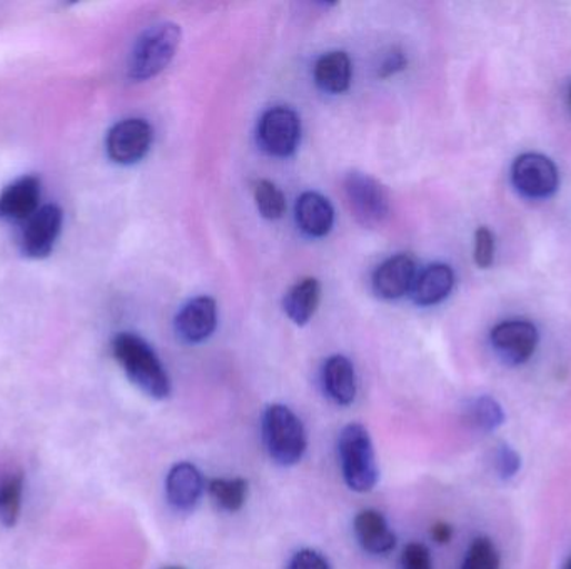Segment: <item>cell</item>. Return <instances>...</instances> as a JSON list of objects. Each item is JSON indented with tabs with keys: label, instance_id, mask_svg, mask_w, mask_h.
Here are the masks:
<instances>
[{
	"label": "cell",
	"instance_id": "cell-23",
	"mask_svg": "<svg viewBox=\"0 0 571 569\" xmlns=\"http://www.w3.org/2000/svg\"><path fill=\"white\" fill-rule=\"evenodd\" d=\"M208 491L222 511L236 512L248 501L249 485L242 478H216L209 481Z\"/></svg>",
	"mask_w": 571,
	"mask_h": 569
},
{
	"label": "cell",
	"instance_id": "cell-13",
	"mask_svg": "<svg viewBox=\"0 0 571 569\" xmlns=\"http://www.w3.org/2000/svg\"><path fill=\"white\" fill-rule=\"evenodd\" d=\"M204 478L192 462H178L166 478V498L176 511L189 512L201 501Z\"/></svg>",
	"mask_w": 571,
	"mask_h": 569
},
{
	"label": "cell",
	"instance_id": "cell-30",
	"mask_svg": "<svg viewBox=\"0 0 571 569\" xmlns=\"http://www.w3.org/2000/svg\"><path fill=\"white\" fill-rule=\"evenodd\" d=\"M408 59L404 58L403 52L393 49L387 58L383 59L380 66V78H391L397 72L403 71L407 68Z\"/></svg>",
	"mask_w": 571,
	"mask_h": 569
},
{
	"label": "cell",
	"instance_id": "cell-8",
	"mask_svg": "<svg viewBox=\"0 0 571 569\" xmlns=\"http://www.w3.org/2000/svg\"><path fill=\"white\" fill-rule=\"evenodd\" d=\"M152 144V128L144 119H124L109 131L106 149L116 164L132 166L141 161Z\"/></svg>",
	"mask_w": 571,
	"mask_h": 569
},
{
	"label": "cell",
	"instance_id": "cell-17",
	"mask_svg": "<svg viewBox=\"0 0 571 569\" xmlns=\"http://www.w3.org/2000/svg\"><path fill=\"white\" fill-rule=\"evenodd\" d=\"M297 221L304 234L324 238L334 224L333 206L318 192H304L297 202Z\"/></svg>",
	"mask_w": 571,
	"mask_h": 569
},
{
	"label": "cell",
	"instance_id": "cell-22",
	"mask_svg": "<svg viewBox=\"0 0 571 569\" xmlns=\"http://www.w3.org/2000/svg\"><path fill=\"white\" fill-rule=\"evenodd\" d=\"M464 421L480 432H493L504 422L500 402L491 396H478L464 406Z\"/></svg>",
	"mask_w": 571,
	"mask_h": 569
},
{
	"label": "cell",
	"instance_id": "cell-33",
	"mask_svg": "<svg viewBox=\"0 0 571 569\" xmlns=\"http://www.w3.org/2000/svg\"><path fill=\"white\" fill-rule=\"evenodd\" d=\"M164 569H184V568H164Z\"/></svg>",
	"mask_w": 571,
	"mask_h": 569
},
{
	"label": "cell",
	"instance_id": "cell-11",
	"mask_svg": "<svg viewBox=\"0 0 571 569\" xmlns=\"http://www.w3.org/2000/svg\"><path fill=\"white\" fill-rule=\"evenodd\" d=\"M218 328V306L212 298L201 296L192 299L176 316V332L189 345H198L211 338Z\"/></svg>",
	"mask_w": 571,
	"mask_h": 569
},
{
	"label": "cell",
	"instance_id": "cell-12",
	"mask_svg": "<svg viewBox=\"0 0 571 569\" xmlns=\"http://www.w3.org/2000/svg\"><path fill=\"white\" fill-rule=\"evenodd\" d=\"M414 279H417V261L410 254H398L378 266L371 284H373L374 295L393 301L411 291Z\"/></svg>",
	"mask_w": 571,
	"mask_h": 569
},
{
	"label": "cell",
	"instance_id": "cell-7",
	"mask_svg": "<svg viewBox=\"0 0 571 569\" xmlns=\"http://www.w3.org/2000/svg\"><path fill=\"white\" fill-rule=\"evenodd\" d=\"M511 181L521 194L543 199L554 194L560 176L557 166L547 156L527 152L511 166Z\"/></svg>",
	"mask_w": 571,
	"mask_h": 569
},
{
	"label": "cell",
	"instance_id": "cell-31",
	"mask_svg": "<svg viewBox=\"0 0 571 569\" xmlns=\"http://www.w3.org/2000/svg\"><path fill=\"white\" fill-rule=\"evenodd\" d=\"M431 538L434 539V542L438 545H447V542L451 541L453 538V528L447 522H437V525L431 528Z\"/></svg>",
	"mask_w": 571,
	"mask_h": 569
},
{
	"label": "cell",
	"instance_id": "cell-1",
	"mask_svg": "<svg viewBox=\"0 0 571 569\" xmlns=\"http://www.w3.org/2000/svg\"><path fill=\"white\" fill-rule=\"evenodd\" d=\"M112 352L128 378L152 399L171 395V379L154 349L132 332H121L112 341Z\"/></svg>",
	"mask_w": 571,
	"mask_h": 569
},
{
	"label": "cell",
	"instance_id": "cell-24",
	"mask_svg": "<svg viewBox=\"0 0 571 569\" xmlns=\"http://www.w3.org/2000/svg\"><path fill=\"white\" fill-rule=\"evenodd\" d=\"M252 191H254L256 206L262 218L269 219V221L282 218L286 211V199L276 184L266 179H259Z\"/></svg>",
	"mask_w": 571,
	"mask_h": 569
},
{
	"label": "cell",
	"instance_id": "cell-9",
	"mask_svg": "<svg viewBox=\"0 0 571 569\" xmlns=\"http://www.w3.org/2000/svg\"><path fill=\"white\" fill-rule=\"evenodd\" d=\"M538 339L537 326L521 319L500 322L491 331L494 351L511 366L524 365L537 351Z\"/></svg>",
	"mask_w": 571,
	"mask_h": 569
},
{
	"label": "cell",
	"instance_id": "cell-14",
	"mask_svg": "<svg viewBox=\"0 0 571 569\" xmlns=\"http://www.w3.org/2000/svg\"><path fill=\"white\" fill-rule=\"evenodd\" d=\"M41 181L34 176L18 179L0 194V219L28 221L39 211Z\"/></svg>",
	"mask_w": 571,
	"mask_h": 569
},
{
	"label": "cell",
	"instance_id": "cell-20",
	"mask_svg": "<svg viewBox=\"0 0 571 569\" xmlns=\"http://www.w3.org/2000/svg\"><path fill=\"white\" fill-rule=\"evenodd\" d=\"M321 301V284L318 279L298 281L284 296V312L298 326L308 325L318 311Z\"/></svg>",
	"mask_w": 571,
	"mask_h": 569
},
{
	"label": "cell",
	"instance_id": "cell-3",
	"mask_svg": "<svg viewBox=\"0 0 571 569\" xmlns=\"http://www.w3.org/2000/svg\"><path fill=\"white\" fill-rule=\"evenodd\" d=\"M262 439L272 461L294 466L308 448L307 431L301 419L284 405H271L262 412Z\"/></svg>",
	"mask_w": 571,
	"mask_h": 569
},
{
	"label": "cell",
	"instance_id": "cell-5",
	"mask_svg": "<svg viewBox=\"0 0 571 569\" xmlns=\"http://www.w3.org/2000/svg\"><path fill=\"white\" fill-rule=\"evenodd\" d=\"M343 189L351 214L364 228H378L390 218V196L377 179L353 171L344 178Z\"/></svg>",
	"mask_w": 571,
	"mask_h": 569
},
{
	"label": "cell",
	"instance_id": "cell-25",
	"mask_svg": "<svg viewBox=\"0 0 571 569\" xmlns=\"http://www.w3.org/2000/svg\"><path fill=\"white\" fill-rule=\"evenodd\" d=\"M501 558L490 538H477L468 548L461 569H500Z\"/></svg>",
	"mask_w": 571,
	"mask_h": 569
},
{
	"label": "cell",
	"instance_id": "cell-29",
	"mask_svg": "<svg viewBox=\"0 0 571 569\" xmlns=\"http://www.w3.org/2000/svg\"><path fill=\"white\" fill-rule=\"evenodd\" d=\"M288 569H331L330 561L314 549H301L291 558Z\"/></svg>",
	"mask_w": 571,
	"mask_h": 569
},
{
	"label": "cell",
	"instance_id": "cell-2",
	"mask_svg": "<svg viewBox=\"0 0 571 569\" xmlns=\"http://www.w3.org/2000/svg\"><path fill=\"white\" fill-rule=\"evenodd\" d=\"M181 38V28L174 22H161L146 29L129 56V78L142 82L161 74L174 59Z\"/></svg>",
	"mask_w": 571,
	"mask_h": 569
},
{
	"label": "cell",
	"instance_id": "cell-26",
	"mask_svg": "<svg viewBox=\"0 0 571 569\" xmlns=\"http://www.w3.org/2000/svg\"><path fill=\"white\" fill-rule=\"evenodd\" d=\"M493 468L498 478L508 481L521 469V456L510 445H498L493 452Z\"/></svg>",
	"mask_w": 571,
	"mask_h": 569
},
{
	"label": "cell",
	"instance_id": "cell-21",
	"mask_svg": "<svg viewBox=\"0 0 571 569\" xmlns=\"http://www.w3.org/2000/svg\"><path fill=\"white\" fill-rule=\"evenodd\" d=\"M24 495V475L21 469L9 468L0 472V521L14 526L18 522Z\"/></svg>",
	"mask_w": 571,
	"mask_h": 569
},
{
	"label": "cell",
	"instance_id": "cell-6",
	"mask_svg": "<svg viewBox=\"0 0 571 569\" xmlns=\"http://www.w3.org/2000/svg\"><path fill=\"white\" fill-rule=\"evenodd\" d=\"M301 141L300 116L290 108H272L262 114L258 142L262 151L274 158L294 154Z\"/></svg>",
	"mask_w": 571,
	"mask_h": 569
},
{
	"label": "cell",
	"instance_id": "cell-15",
	"mask_svg": "<svg viewBox=\"0 0 571 569\" xmlns=\"http://www.w3.org/2000/svg\"><path fill=\"white\" fill-rule=\"evenodd\" d=\"M324 392L331 401L340 406H350L357 398L358 381L353 362L347 356H331L321 372Z\"/></svg>",
	"mask_w": 571,
	"mask_h": 569
},
{
	"label": "cell",
	"instance_id": "cell-19",
	"mask_svg": "<svg viewBox=\"0 0 571 569\" xmlns=\"http://www.w3.org/2000/svg\"><path fill=\"white\" fill-rule=\"evenodd\" d=\"M353 68L347 52L334 51L321 56L314 64V81L328 94H343L350 89Z\"/></svg>",
	"mask_w": 571,
	"mask_h": 569
},
{
	"label": "cell",
	"instance_id": "cell-16",
	"mask_svg": "<svg viewBox=\"0 0 571 569\" xmlns=\"http://www.w3.org/2000/svg\"><path fill=\"white\" fill-rule=\"evenodd\" d=\"M354 535L361 548L371 555H388L397 548V535L387 518L374 509H364L354 518Z\"/></svg>",
	"mask_w": 571,
	"mask_h": 569
},
{
	"label": "cell",
	"instance_id": "cell-4",
	"mask_svg": "<svg viewBox=\"0 0 571 569\" xmlns=\"http://www.w3.org/2000/svg\"><path fill=\"white\" fill-rule=\"evenodd\" d=\"M341 471L351 491L370 492L378 482V465L373 441L363 425L344 426L338 439Z\"/></svg>",
	"mask_w": 571,
	"mask_h": 569
},
{
	"label": "cell",
	"instance_id": "cell-10",
	"mask_svg": "<svg viewBox=\"0 0 571 569\" xmlns=\"http://www.w3.org/2000/svg\"><path fill=\"white\" fill-rule=\"evenodd\" d=\"M62 211L56 204L42 206L26 221L21 236L22 254L31 259H44L51 254L62 229Z\"/></svg>",
	"mask_w": 571,
	"mask_h": 569
},
{
	"label": "cell",
	"instance_id": "cell-32",
	"mask_svg": "<svg viewBox=\"0 0 571 569\" xmlns=\"http://www.w3.org/2000/svg\"><path fill=\"white\" fill-rule=\"evenodd\" d=\"M563 569H571V556L570 559H568L567 565L563 566Z\"/></svg>",
	"mask_w": 571,
	"mask_h": 569
},
{
	"label": "cell",
	"instance_id": "cell-18",
	"mask_svg": "<svg viewBox=\"0 0 571 569\" xmlns=\"http://www.w3.org/2000/svg\"><path fill=\"white\" fill-rule=\"evenodd\" d=\"M454 286V272L447 264H431L417 274L411 298L418 306H434L450 296Z\"/></svg>",
	"mask_w": 571,
	"mask_h": 569
},
{
	"label": "cell",
	"instance_id": "cell-28",
	"mask_svg": "<svg viewBox=\"0 0 571 569\" xmlns=\"http://www.w3.org/2000/svg\"><path fill=\"white\" fill-rule=\"evenodd\" d=\"M494 236L488 228H480L474 234V262L478 268L488 269L493 264Z\"/></svg>",
	"mask_w": 571,
	"mask_h": 569
},
{
	"label": "cell",
	"instance_id": "cell-34",
	"mask_svg": "<svg viewBox=\"0 0 571 569\" xmlns=\"http://www.w3.org/2000/svg\"><path fill=\"white\" fill-rule=\"evenodd\" d=\"M570 106H571V89H570Z\"/></svg>",
	"mask_w": 571,
	"mask_h": 569
},
{
	"label": "cell",
	"instance_id": "cell-27",
	"mask_svg": "<svg viewBox=\"0 0 571 569\" xmlns=\"http://www.w3.org/2000/svg\"><path fill=\"white\" fill-rule=\"evenodd\" d=\"M401 569H433V558L428 546L410 542L401 555Z\"/></svg>",
	"mask_w": 571,
	"mask_h": 569
}]
</instances>
